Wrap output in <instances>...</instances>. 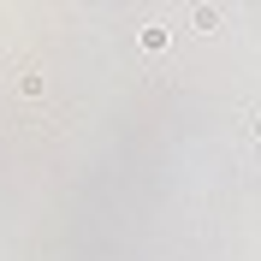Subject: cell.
<instances>
[{"label": "cell", "mask_w": 261, "mask_h": 261, "mask_svg": "<svg viewBox=\"0 0 261 261\" xmlns=\"http://www.w3.org/2000/svg\"><path fill=\"white\" fill-rule=\"evenodd\" d=\"M166 36H172L166 24H148V30H143V48H166Z\"/></svg>", "instance_id": "1"}, {"label": "cell", "mask_w": 261, "mask_h": 261, "mask_svg": "<svg viewBox=\"0 0 261 261\" xmlns=\"http://www.w3.org/2000/svg\"><path fill=\"white\" fill-rule=\"evenodd\" d=\"M190 18H196V30H214V24H220V12H214V6H196Z\"/></svg>", "instance_id": "2"}, {"label": "cell", "mask_w": 261, "mask_h": 261, "mask_svg": "<svg viewBox=\"0 0 261 261\" xmlns=\"http://www.w3.org/2000/svg\"><path fill=\"white\" fill-rule=\"evenodd\" d=\"M249 130H255V137H261V113H249Z\"/></svg>", "instance_id": "3"}]
</instances>
